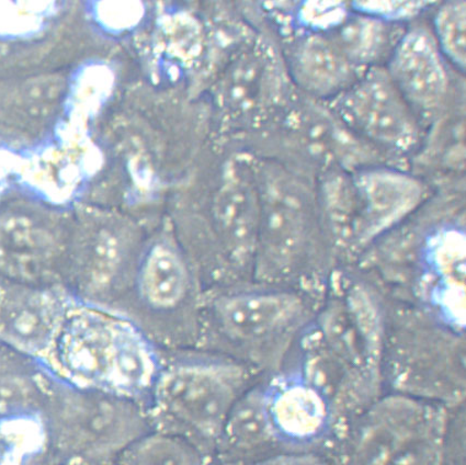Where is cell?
Masks as SVG:
<instances>
[{"instance_id": "6da1fadb", "label": "cell", "mask_w": 466, "mask_h": 465, "mask_svg": "<svg viewBox=\"0 0 466 465\" xmlns=\"http://www.w3.org/2000/svg\"><path fill=\"white\" fill-rule=\"evenodd\" d=\"M452 410L410 395H381L325 456L336 465H444Z\"/></svg>"}, {"instance_id": "7a4b0ae2", "label": "cell", "mask_w": 466, "mask_h": 465, "mask_svg": "<svg viewBox=\"0 0 466 465\" xmlns=\"http://www.w3.org/2000/svg\"><path fill=\"white\" fill-rule=\"evenodd\" d=\"M55 346L64 374L84 388L131 398L153 388L158 376L146 339L105 314L80 311L66 318Z\"/></svg>"}, {"instance_id": "3957f363", "label": "cell", "mask_w": 466, "mask_h": 465, "mask_svg": "<svg viewBox=\"0 0 466 465\" xmlns=\"http://www.w3.org/2000/svg\"><path fill=\"white\" fill-rule=\"evenodd\" d=\"M425 196V186L415 176L367 166L329 174L321 188V205L335 242L357 251L392 231L420 207Z\"/></svg>"}, {"instance_id": "277c9868", "label": "cell", "mask_w": 466, "mask_h": 465, "mask_svg": "<svg viewBox=\"0 0 466 465\" xmlns=\"http://www.w3.org/2000/svg\"><path fill=\"white\" fill-rule=\"evenodd\" d=\"M249 381L248 369L235 361L175 366L158 374L155 405L167 419L217 447Z\"/></svg>"}, {"instance_id": "5b68a950", "label": "cell", "mask_w": 466, "mask_h": 465, "mask_svg": "<svg viewBox=\"0 0 466 465\" xmlns=\"http://www.w3.org/2000/svg\"><path fill=\"white\" fill-rule=\"evenodd\" d=\"M260 222L254 261L260 280L283 279L301 269L309 256L315 206L301 181L280 169L258 176Z\"/></svg>"}, {"instance_id": "8992f818", "label": "cell", "mask_w": 466, "mask_h": 465, "mask_svg": "<svg viewBox=\"0 0 466 465\" xmlns=\"http://www.w3.org/2000/svg\"><path fill=\"white\" fill-rule=\"evenodd\" d=\"M334 114L370 146L409 153L420 141V121L387 69H366L336 98Z\"/></svg>"}, {"instance_id": "52a82bcc", "label": "cell", "mask_w": 466, "mask_h": 465, "mask_svg": "<svg viewBox=\"0 0 466 465\" xmlns=\"http://www.w3.org/2000/svg\"><path fill=\"white\" fill-rule=\"evenodd\" d=\"M307 302L291 291H248L228 294L214 303L219 329L235 345L248 350L257 363H273L269 347L290 339L307 322Z\"/></svg>"}, {"instance_id": "ba28073f", "label": "cell", "mask_w": 466, "mask_h": 465, "mask_svg": "<svg viewBox=\"0 0 466 465\" xmlns=\"http://www.w3.org/2000/svg\"><path fill=\"white\" fill-rule=\"evenodd\" d=\"M272 429L285 451L326 453L336 437L333 406L326 393L299 370L266 387Z\"/></svg>"}, {"instance_id": "9c48e42d", "label": "cell", "mask_w": 466, "mask_h": 465, "mask_svg": "<svg viewBox=\"0 0 466 465\" xmlns=\"http://www.w3.org/2000/svg\"><path fill=\"white\" fill-rule=\"evenodd\" d=\"M61 231L35 202L14 199L0 207V275L21 283L45 277L57 254Z\"/></svg>"}, {"instance_id": "30bf717a", "label": "cell", "mask_w": 466, "mask_h": 465, "mask_svg": "<svg viewBox=\"0 0 466 465\" xmlns=\"http://www.w3.org/2000/svg\"><path fill=\"white\" fill-rule=\"evenodd\" d=\"M387 72L420 121L437 116L446 103L449 78L435 36L425 28L405 32L388 60Z\"/></svg>"}, {"instance_id": "8fae6325", "label": "cell", "mask_w": 466, "mask_h": 465, "mask_svg": "<svg viewBox=\"0 0 466 465\" xmlns=\"http://www.w3.org/2000/svg\"><path fill=\"white\" fill-rule=\"evenodd\" d=\"M213 218L224 253L235 267H254L260 222L258 176L235 163L225 172L213 202Z\"/></svg>"}, {"instance_id": "7c38bea8", "label": "cell", "mask_w": 466, "mask_h": 465, "mask_svg": "<svg viewBox=\"0 0 466 465\" xmlns=\"http://www.w3.org/2000/svg\"><path fill=\"white\" fill-rule=\"evenodd\" d=\"M66 88L60 74L0 77V126L28 137L41 135L55 121Z\"/></svg>"}, {"instance_id": "4fadbf2b", "label": "cell", "mask_w": 466, "mask_h": 465, "mask_svg": "<svg viewBox=\"0 0 466 465\" xmlns=\"http://www.w3.org/2000/svg\"><path fill=\"white\" fill-rule=\"evenodd\" d=\"M426 293L431 306L455 333L464 328L465 238L457 229H442L428 240L424 251Z\"/></svg>"}, {"instance_id": "5bb4252c", "label": "cell", "mask_w": 466, "mask_h": 465, "mask_svg": "<svg viewBox=\"0 0 466 465\" xmlns=\"http://www.w3.org/2000/svg\"><path fill=\"white\" fill-rule=\"evenodd\" d=\"M66 319L52 293L21 288L0 298V336L19 349L39 351L55 344Z\"/></svg>"}, {"instance_id": "9a60e30c", "label": "cell", "mask_w": 466, "mask_h": 465, "mask_svg": "<svg viewBox=\"0 0 466 465\" xmlns=\"http://www.w3.org/2000/svg\"><path fill=\"white\" fill-rule=\"evenodd\" d=\"M130 235L119 218L93 216L83 223L75 240V263L80 282L91 292L109 288L130 250Z\"/></svg>"}, {"instance_id": "2e32d148", "label": "cell", "mask_w": 466, "mask_h": 465, "mask_svg": "<svg viewBox=\"0 0 466 465\" xmlns=\"http://www.w3.org/2000/svg\"><path fill=\"white\" fill-rule=\"evenodd\" d=\"M216 448L224 465H243L285 451L268 414L266 387L250 388L238 399Z\"/></svg>"}, {"instance_id": "e0dca14e", "label": "cell", "mask_w": 466, "mask_h": 465, "mask_svg": "<svg viewBox=\"0 0 466 465\" xmlns=\"http://www.w3.org/2000/svg\"><path fill=\"white\" fill-rule=\"evenodd\" d=\"M293 72L301 87L315 98H337L361 76L328 34L312 32L299 42Z\"/></svg>"}, {"instance_id": "ac0fdd59", "label": "cell", "mask_w": 466, "mask_h": 465, "mask_svg": "<svg viewBox=\"0 0 466 465\" xmlns=\"http://www.w3.org/2000/svg\"><path fill=\"white\" fill-rule=\"evenodd\" d=\"M305 147L312 157L345 172H355L371 153L362 138L353 133L333 112L312 106L301 120Z\"/></svg>"}, {"instance_id": "d6986e66", "label": "cell", "mask_w": 466, "mask_h": 465, "mask_svg": "<svg viewBox=\"0 0 466 465\" xmlns=\"http://www.w3.org/2000/svg\"><path fill=\"white\" fill-rule=\"evenodd\" d=\"M405 34V32H404ZM404 34L400 26L366 14L346 15L328 35L357 68H371L389 60Z\"/></svg>"}, {"instance_id": "ffe728a7", "label": "cell", "mask_w": 466, "mask_h": 465, "mask_svg": "<svg viewBox=\"0 0 466 465\" xmlns=\"http://www.w3.org/2000/svg\"><path fill=\"white\" fill-rule=\"evenodd\" d=\"M137 285L147 306L157 309L175 308L188 293V268L175 249L157 245L139 267Z\"/></svg>"}, {"instance_id": "44dd1931", "label": "cell", "mask_w": 466, "mask_h": 465, "mask_svg": "<svg viewBox=\"0 0 466 465\" xmlns=\"http://www.w3.org/2000/svg\"><path fill=\"white\" fill-rule=\"evenodd\" d=\"M272 80L269 62L264 56L245 55L234 63L225 77V100L238 111L258 108L272 94Z\"/></svg>"}, {"instance_id": "7402d4cb", "label": "cell", "mask_w": 466, "mask_h": 465, "mask_svg": "<svg viewBox=\"0 0 466 465\" xmlns=\"http://www.w3.org/2000/svg\"><path fill=\"white\" fill-rule=\"evenodd\" d=\"M127 465H207L195 447L180 437L149 435L139 438L128 450Z\"/></svg>"}, {"instance_id": "603a6c76", "label": "cell", "mask_w": 466, "mask_h": 465, "mask_svg": "<svg viewBox=\"0 0 466 465\" xmlns=\"http://www.w3.org/2000/svg\"><path fill=\"white\" fill-rule=\"evenodd\" d=\"M465 3L442 5L435 17L436 42L442 56L464 71L466 63Z\"/></svg>"}, {"instance_id": "cb8c5ba5", "label": "cell", "mask_w": 466, "mask_h": 465, "mask_svg": "<svg viewBox=\"0 0 466 465\" xmlns=\"http://www.w3.org/2000/svg\"><path fill=\"white\" fill-rule=\"evenodd\" d=\"M42 445V431L34 421L0 426V465H24Z\"/></svg>"}, {"instance_id": "d4e9b609", "label": "cell", "mask_w": 466, "mask_h": 465, "mask_svg": "<svg viewBox=\"0 0 466 465\" xmlns=\"http://www.w3.org/2000/svg\"><path fill=\"white\" fill-rule=\"evenodd\" d=\"M347 15L344 4L340 3H309L305 4L304 19L314 32L328 34L336 28Z\"/></svg>"}, {"instance_id": "484cf974", "label": "cell", "mask_w": 466, "mask_h": 465, "mask_svg": "<svg viewBox=\"0 0 466 465\" xmlns=\"http://www.w3.org/2000/svg\"><path fill=\"white\" fill-rule=\"evenodd\" d=\"M426 3H410V2H370L356 3L353 7L358 9L359 13L373 15L380 19L392 23L393 20L400 18H409L420 12V9L426 6Z\"/></svg>"}, {"instance_id": "4316f807", "label": "cell", "mask_w": 466, "mask_h": 465, "mask_svg": "<svg viewBox=\"0 0 466 465\" xmlns=\"http://www.w3.org/2000/svg\"><path fill=\"white\" fill-rule=\"evenodd\" d=\"M243 465H336L324 453L314 451H283Z\"/></svg>"}]
</instances>
